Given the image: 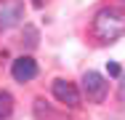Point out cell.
Here are the masks:
<instances>
[{
  "mask_svg": "<svg viewBox=\"0 0 125 120\" xmlns=\"http://www.w3.org/2000/svg\"><path fill=\"white\" fill-rule=\"evenodd\" d=\"M93 35L101 43L117 40L125 35V11L120 8H101L93 19Z\"/></svg>",
  "mask_w": 125,
  "mask_h": 120,
  "instance_id": "1",
  "label": "cell"
},
{
  "mask_svg": "<svg viewBox=\"0 0 125 120\" xmlns=\"http://www.w3.org/2000/svg\"><path fill=\"white\" fill-rule=\"evenodd\" d=\"M24 3L21 0H0V29H11L21 22Z\"/></svg>",
  "mask_w": 125,
  "mask_h": 120,
  "instance_id": "2",
  "label": "cell"
},
{
  "mask_svg": "<svg viewBox=\"0 0 125 120\" xmlns=\"http://www.w3.org/2000/svg\"><path fill=\"white\" fill-rule=\"evenodd\" d=\"M83 91L91 101H104L106 96V80L101 77L99 72H85L83 75Z\"/></svg>",
  "mask_w": 125,
  "mask_h": 120,
  "instance_id": "3",
  "label": "cell"
},
{
  "mask_svg": "<svg viewBox=\"0 0 125 120\" xmlns=\"http://www.w3.org/2000/svg\"><path fill=\"white\" fill-rule=\"evenodd\" d=\"M53 96L61 101V104H67V107H77L80 104V91L75 88V83H69V80H53Z\"/></svg>",
  "mask_w": 125,
  "mask_h": 120,
  "instance_id": "4",
  "label": "cell"
},
{
  "mask_svg": "<svg viewBox=\"0 0 125 120\" xmlns=\"http://www.w3.org/2000/svg\"><path fill=\"white\" fill-rule=\"evenodd\" d=\"M11 75H13L19 83H29V80L37 75V64H35V59H32V56H21V59H16L13 67H11Z\"/></svg>",
  "mask_w": 125,
  "mask_h": 120,
  "instance_id": "5",
  "label": "cell"
},
{
  "mask_svg": "<svg viewBox=\"0 0 125 120\" xmlns=\"http://www.w3.org/2000/svg\"><path fill=\"white\" fill-rule=\"evenodd\" d=\"M11 112H13V96L0 91V120H5Z\"/></svg>",
  "mask_w": 125,
  "mask_h": 120,
  "instance_id": "6",
  "label": "cell"
},
{
  "mask_svg": "<svg viewBox=\"0 0 125 120\" xmlns=\"http://www.w3.org/2000/svg\"><path fill=\"white\" fill-rule=\"evenodd\" d=\"M106 70H109V75H112V77H117V75H120V64L109 61V64H106Z\"/></svg>",
  "mask_w": 125,
  "mask_h": 120,
  "instance_id": "7",
  "label": "cell"
},
{
  "mask_svg": "<svg viewBox=\"0 0 125 120\" xmlns=\"http://www.w3.org/2000/svg\"><path fill=\"white\" fill-rule=\"evenodd\" d=\"M120 96L125 99V77H123V85H120Z\"/></svg>",
  "mask_w": 125,
  "mask_h": 120,
  "instance_id": "8",
  "label": "cell"
}]
</instances>
